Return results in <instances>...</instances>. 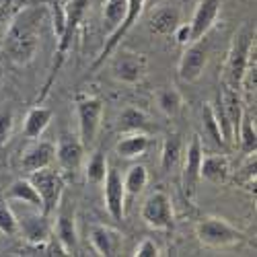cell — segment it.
Wrapping results in <instances>:
<instances>
[{"label":"cell","instance_id":"cell-22","mask_svg":"<svg viewBox=\"0 0 257 257\" xmlns=\"http://www.w3.org/2000/svg\"><path fill=\"white\" fill-rule=\"evenodd\" d=\"M148 146H151V138H148L146 132H127L123 138L117 140L115 144V153L121 159H138L144 157Z\"/></svg>","mask_w":257,"mask_h":257},{"label":"cell","instance_id":"cell-11","mask_svg":"<svg viewBox=\"0 0 257 257\" xmlns=\"http://www.w3.org/2000/svg\"><path fill=\"white\" fill-rule=\"evenodd\" d=\"M101 185H103V200L107 212H109V216L115 222H121L125 214V187L121 173L115 167H109Z\"/></svg>","mask_w":257,"mask_h":257},{"label":"cell","instance_id":"cell-25","mask_svg":"<svg viewBox=\"0 0 257 257\" xmlns=\"http://www.w3.org/2000/svg\"><path fill=\"white\" fill-rule=\"evenodd\" d=\"M127 13V0H105L103 7V27L105 33L111 35L119 25Z\"/></svg>","mask_w":257,"mask_h":257},{"label":"cell","instance_id":"cell-16","mask_svg":"<svg viewBox=\"0 0 257 257\" xmlns=\"http://www.w3.org/2000/svg\"><path fill=\"white\" fill-rule=\"evenodd\" d=\"M220 7H222L220 0H198L191 21L187 23L191 29V39L198 41L210 33V29L216 25V21L220 17Z\"/></svg>","mask_w":257,"mask_h":257},{"label":"cell","instance_id":"cell-21","mask_svg":"<svg viewBox=\"0 0 257 257\" xmlns=\"http://www.w3.org/2000/svg\"><path fill=\"white\" fill-rule=\"evenodd\" d=\"M52 117H54V111L50 107H44V105H35L33 109H29L27 117H25V123H23V136L29 138V140H37L41 138L48 130V125L52 123Z\"/></svg>","mask_w":257,"mask_h":257},{"label":"cell","instance_id":"cell-9","mask_svg":"<svg viewBox=\"0 0 257 257\" xmlns=\"http://www.w3.org/2000/svg\"><path fill=\"white\" fill-rule=\"evenodd\" d=\"M204 159V146L202 138L194 136L187 148H183V171H181V187L187 200H194L198 194V185L202 181L200 177V167Z\"/></svg>","mask_w":257,"mask_h":257},{"label":"cell","instance_id":"cell-7","mask_svg":"<svg viewBox=\"0 0 257 257\" xmlns=\"http://www.w3.org/2000/svg\"><path fill=\"white\" fill-rule=\"evenodd\" d=\"M140 216L155 230H173V226H175L173 202H171V198L165 191H155V194H151L144 200Z\"/></svg>","mask_w":257,"mask_h":257},{"label":"cell","instance_id":"cell-35","mask_svg":"<svg viewBox=\"0 0 257 257\" xmlns=\"http://www.w3.org/2000/svg\"><path fill=\"white\" fill-rule=\"evenodd\" d=\"M159 255H161V249L153 239H144L134 251V257H159Z\"/></svg>","mask_w":257,"mask_h":257},{"label":"cell","instance_id":"cell-28","mask_svg":"<svg viewBox=\"0 0 257 257\" xmlns=\"http://www.w3.org/2000/svg\"><path fill=\"white\" fill-rule=\"evenodd\" d=\"M107 169H109V163H107L105 153L95 151L87 159V163H84V177H87V181L93 185H101L105 175H107Z\"/></svg>","mask_w":257,"mask_h":257},{"label":"cell","instance_id":"cell-8","mask_svg":"<svg viewBox=\"0 0 257 257\" xmlns=\"http://www.w3.org/2000/svg\"><path fill=\"white\" fill-rule=\"evenodd\" d=\"M17 224H19V234L25 239L27 245H39V243H48L54 239L52 216H48L41 210L31 208V212L17 214Z\"/></svg>","mask_w":257,"mask_h":257},{"label":"cell","instance_id":"cell-4","mask_svg":"<svg viewBox=\"0 0 257 257\" xmlns=\"http://www.w3.org/2000/svg\"><path fill=\"white\" fill-rule=\"evenodd\" d=\"M196 237L204 247L210 249H224L245 243V232L239 230L237 226H232L224 218L218 216H202L196 220Z\"/></svg>","mask_w":257,"mask_h":257},{"label":"cell","instance_id":"cell-13","mask_svg":"<svg viewBox=\"0 0 257 257\" xmlns=\"http://www.w3.org/2000/svg\"><path fill=\"white\" fill-rule=\"evenodd\" d=\"M206 64H208V46L204 44V39L191 41V44L185 46V52L181 54L177 74L183 82H196L202 76Z\"/></svg>","mask_w":257,"mask_h":257},{"label":"cell","instance_id":"cell-20","mask_svg":"<svg viewBox=\"0 0 257 257\" xmlns=\"http://www.w3.org/2000/svg\"><path fill=\"white\" fill-rule=\"evenodd\" d=\"M200 177L212 185H224L230 179V163L224 155H208L202 159Z\"/></svg>","mask_w":257,"mask_h":257},{"label":"cell","instance_id":"cell-30","mask_svg":"<svg viewBox=\"0 0 257 257\" xmlns=\"http://www.w3.org/2000/svg\"><path fill=\"white\" fill-rule=\"evenodd\" d=\"M237 142H239V148L243 151V155H253V153L257 151V132H255V123H253V119H251L247 113H243V117H241Z\"/></svg>","mask_w":257,"mask_h":257},{"label":"cell","instance_id":"cell-33","mask_svg":"<svg viewBox=\"0 0 257 257\" xmlns=\"http://www.w3.org/2000/svg\"><path fill=\"white\" fill-rule=\"evenodd\" d=\"M202 119H204V134L216 144L220 148H226L224 142H222V136H220V130H218V123L216 119H214V113H212V107L210 103L204 105V109H202Z\"/></svg>","mask_w":257,"mask_h":257},{"label":"cell","instance_id":"cell-26","mask_svg":"<svg viewBox=\"0 0 257 257\" xmlns=\"http://www.w3.org/2000/svg\"><path fill=\"white\" fill-rule=\"evenodd\" d=\"M117 127L121 132H146L148 127V117L144 111L136 109V107H125L117 117Z\"/></svg>","mask_w":257,"mask_h":257},{"label":"cell","instance_id":"cell-29","mask_svg":"<svg viewBox=\"0 0 257 257\" xmlns=\"http://www.w3.org/2000/svg\"><path fill=\"white\" fill-rule=\"evenodd\" d=\"M148 185V169L144 165H132L123 177L125 196H138Z\"/></svg>","mask_w":257,"mask_h":257},{"label":"cell","instance_id":"cell-6","mask_svg":"<svg viewBox=\"0 0 257 257\" xmlns=\"http://www.w3.org/2000/svg\"><path fill=\"white\" fill-rule=\"evenodd\" d=\"M103 101L97 97H82L76 101V117H78V138L84 148H91L99 136L103 121Z\"/></svg>","mask_w":257,"mask_h":257},{"label":"cell","instance_id":"cell-5","mask_svg":"<svg viewBox=\"0 0 257 257\" xmlns=\"http://www.w3.org/2000/svg\"><path fill=\"white\" fill-rule=\"evenodd\" d=\"M29 181L33 183L41 198V212L48 214V216H54L64 198V187H66L64 175L54 167H46L29 173Z\"/></svg>","mask_w":257,"mask_h":257},{"label":"cell","instance_id":"cell-23","mask_svg":"<svg viewBox=\"0 0 257 257\" xmlns=\"http://www.w3.org/2000/svg\"><path fill=\"white\" fill-rule=\"evenodd\" d=\"M7 200L23 204L33 210H41V198L29 179H15L7 189Z\"/></svg>","mask_w":257,"mask_h":257},{"label":"cell","instance_id":"cell-18","mask_svg":"<svg viewBox=\"0 0 257 257\" xmlns=\"http://www.w3.org/2000/svg\"><path fill=\"white\" fill-rule=\"evenodd\" d=\"M91 245L97 251V255L101 257H113V255H121V247H123V234L111 226L105 224H93L91 226Z\"/></svg>","mask_w":257,"mask_h":257},{"label":"cell","instance_id":"cell-31","mask_svg":"<svg viewBox=\"0 0 257 257\" xmlns=\"http://www.w3.org/2000/svg\"><path fill=\"white\" fill-rule=\"evenodd\" d=\"M0 234H5V237H15V234H19L17 214L11 208V204H7V200H3V198H0Z\"/></svg>","mask_w":257,"mask_h":257},{"label":"cell","instance_id":"cell-34","mask_svg":"<svg viewBox=\"0 0 257 257\" xmlns=\"http://www.w3.org/2000/svg\"><path fill=\"white\" fill-rule=\"evenodd\" d=\"M237 179H239V183H245L247 187L255 185V153L247 155V161H245V165L241 167V171L237 173Z\"/></svg>","mask_w":257,"mask_h":257},{"label":"cell","instance_id":"cell-37","mask_svg":"<svg viewBox=\"0 0 257 257\" xmlns=\"http://www.w3.org/2000/svg\"><path fill=\"white\" fill-rule=\"evenodd\" d=\"M9 17V5H0V23H5Z\"/></svg>","mask_w":257,"mask_h":257},{"label":"cell","instance_id":"cell-14","mask_svg":"<svg viewBox=\"0 0 257 257\" xmlns=\"http://www.w3.org/2000/svg\"><path fill=\"white\" fill-rule=\"evenodd\" d=\"M144 7H146V0H127V13H125V17H123V21H121V25H119L111 35H107V41H105V46H103V50H101L99 58L95 60L93 68H95V66H99V64H101L107 56H111V54L115 52V48L119 46L121 37H125V35H127V31H130V29L138 23V19H140V15H142Z\"/></svg>","mask_w":257,"mask_h":257},{"label":"cell","instance_id":"cell-2","mask_svg":"<svg viewBox=\"0 0 257 257\" xmlns=\"http://www.w3.org/2000/svg\"><path fill=\"white\" fill-rule=\"evenodd\" d=\"M255 25L251 23H243L241 29L234 33L232 44L226 56V64L222 70V87L241 93V84H243V76L245 70L249 66V58L251 52L255 50Z\"/></svg>","mask_w":257,"mask_h":257},{"label":"cell","instance_id":"cell-12","mask_svg":"<svg viewBox=\"0 0 257 257\" xmlns=\"http://www.w3.org/2000/svg\"><path fill=\"white\" fill-rule=\"evenodd\" d=\"M84 151L78 134H62L58 144H56V163L60 167V173L74 175L76 171L82 167L84 161Z\"/></svg>","mask_w":257,"mask_h":257},{"label":"cell","instance_id":"cell-1","mask_svg":"<svg viewBox=\"0 0 257 257\" xmlns=\"http://www.w3.org/2000/svg\"><path fill=\"white\" fill-rule=\"evenodd\" d=\"M44 19H46L44 7H27L13 19L3 41L5 56L13 64L25 66V64H29L35 58L39 50V41H41Z\"/></svg>","mask_w":257,"mask_h":257},{"label":"cell","instance_id":"cell-19","mask_svg":"<svg viewBox=\"0 0 257 257\" xmlns=\"http://www.w3.org/2000/svg\"><path fill=\"white\" fill-rule=\"evenodd\" d=\"M179 25H181V11L173 5H161L148 17V31L159 37L173 35Z\"/></svg>","mask_w":257,"mask_h":257},{"label":"cell","instance_id":"cell-3","mask_svg":"<svg viewBox=\"0 0 257 257\" xmlns=\"http://www.w3.org/2000/svg\"><path fill=\"white\" fill-rule=\"evenodd\" d=\"M91 7V0H68L66 7H64V17H62V25L58 27V48H56V60H54V68L50 72V78L46 82L44 87V93H41L39 99H44L52 87V82L56 78V74L60 72V68L64 66V62H66L68 58V52L72 48V39H74V33L78 29V23L84 19V15H87Z\"/></svg>","mask_w":257,"mask_h":257},{"label":"cell","instance_id":"cell-15","mask_svg":"<svg viewBox=\"0 0 257 257\" xmlns=\"http://www.w3.org/2000/svg\"><path fill=\"white\" fill-rule=\"evenodd\" d=\"M54 239L58 245L64 249L66 255H76L78 253V228H76V218L70 210H64L62 204L56 210V222H54Z\"/></svg>","mask_w":257,"mask_h":257},{"label":"cell","instance_id":"cell-10","mask_svg":"<svg viewBox=\"0 0 257 257\" xmlns=\"http://www.w3.org/2000/svg\"><path fill=\"white\" fill-rule=\"evenodd\" d=\"M148 70V60L144 54L138 52H127L121 50L111 60V74L115 80L123 84H136L146 76Z\"/></svg>","mask_w":257,"mask_h":257},{"label":"cell","instance_id":"cell-27","mask_svg":"<svg viewBox=\"0 0 257 257\" xmlns=\"http://www.w3.org/2000/svg\"><path fill=\"white\" fill-rule=\"evenodd\" d=\"M157 105H159V109H161L163 115L175 117L181 111V107H183V97L175 87H165V89H161L157 93Z\"/></svg>","mask_w":257,"mask_h":257},{"label":"cell","instance_id":"cell-36","mask_svg":"<svg viewBox=\"0 0 257 257\" xmlns=\"http://www.w3.org/2000/svg\"><path fill=\"white\" fill-rule=\"evenodd\" d=\"M175 39H177V44L179 46H187V44H191V41H194V39H191V29H189V25H185V23H181L177 29H175Z\"/></svg>","mask_w":257,"mask_h":257},{"label":"cell","instance_id":"cell-24","mask_svg":"<svg viewBox=\"0 0 257 257\" xmlns=\"http://www.w3.org/2000/svg\"><path fill=\"white\" fill-rule=\"evenodd\" d=\"M183 157V140L179 134H171L165 138L163 148H161V171L163 173H169L173 171L179 161Z\"/></svg>","mask_w":257,"mask_h":257},{"label":"cell","instance_id":"cell-32","mask_svg":"<svg viewBox=\"0 0 257 257\" xmlns=\"http://www.w3.org/2000/svg\"><path fill=\"white\" fill-rule=\"evenodd\" d=\"M15 125V111L9 103H0V148H5L11 140Z\"/></svg>","mask_w":257,"mask_h":257},{"label":"cell","instance_id":"cell-17","mask_svg":"<svg viewBox=\"0 0 257 257\" xmlns=\"http://www.w3.org/2000/svg\"><path fill=\"white\" fill-rule=\"evenodd\" d=\"M56 161V144L48 142V140H31V144L21 155V167L27 173L33 171L52 167V163Z\"/></svg>","mask_w":257,"mask_h":257}]
</instances>
